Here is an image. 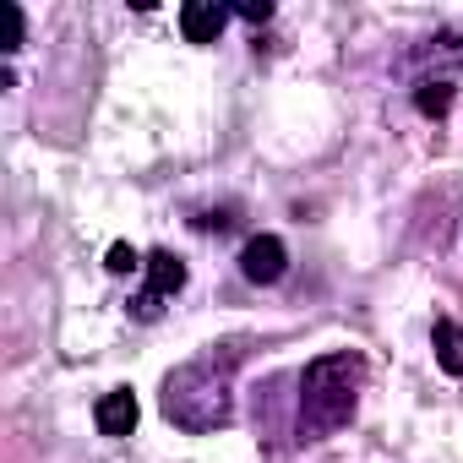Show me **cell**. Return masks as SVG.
I'll return each instance as SVG.
<instances>
[{
  "label": "cell",
  "mask_w": 463,
  "mask_h": 463,
  "mask_svg": "<svg viewBox=\"0 0 463 463\" xmlns=\"http://www.w3.org/2000/svg\"><path fill=\"white\" fill-rule=\"evenodd\" d=\"M246 23H273V0H241V6H235Z\"/></svg>",
  "instance_id": "7c38bea8"
},
{
  "label": "cell",
  "mask_w": 463,
  "mask_h": 463,
  "mask_svg": "<svg viewBox=\"0 0 463 463\" xmlns=\"http://www.w3.org/2000/svg\"><path fill=\"white\" fill-rule=\"evenodd\" d=\"M180 289H185V262H180L175 251H153V257H147V289L137 295L131 311H137L142 322H153V317L164 311V300L180 295Z\"/></svg>",
  "instance_id": "3957f363"
},
{
  "label": "cell",
  "mask_w": 463,
  "mask_h": 463,
  "mask_svg": "<svg viewBox=\"0 0 463 463\" xmlns=\"http://www.w3.org/2000/svg\"><path fill=\"white\" fill-rule=\"evenodd\" d=\"M289 273V246L279 241V235H251L246 246H241V279L246 284H279Z\"/></svg>",
  "instance_id": "277c9868"
},
{
  "label": "cell",
  "mask_w": 463,
  "mask_h": 463,
  "mask_svg": "<svg viewBox=\"0 0 463 463\" xmlns=\"http://www.w3.org/2000/svg\"><path fill=\"white\" fill-rule=\"evenodd\" d=\"M137 414H142V409H137V392H131V387H115V392H104V398H99V409H93L99 430H104V436H115V441L137 430Z\"/></svg>",
  "instance_id": "8992f818"
},
{
  "label": "cell",
  "mask_w": 463,
  "mask_h": 463,
  "mask_svg": "<svg viewBox=\"0 0 463 463\" xmlns=\"http://www.w3.org/2000/svg\"><path fill=\"white\" fill-rule=\"evenodd\" d=\"M104 268H109L115 279H126V273H137V268H147V262H142L126 241H115V246H109V257H104Z\"/></svg>",
  "instance_id": "30bf717a"
},
{
  "label": "cell",
  "mask_w": 463,
  "mask_h": 463,
  "mask_svg": "<svg viewBox=\"0 0 463 463\" xmlns=\"http://www.w3.org/2000/svg\"><path fill=\"white\" fill-rule=\"evenodd\" d=\"M430 349H436V365H441L447 376H463V327H458L452 317H436Z\"/></svg>",
  "instance_id": "ba28073f"
},
{
  "label": "cell",
  "mask_w": 463,
  "mask_h": 463,
  "mask_svg": "<svg viewBox=\"0 0 463 463\" xmlns=\"http://www.w3.org/2000/svg\"><path fill=\"white\" fill-rule=\"evenodd\" d=\"M360 387H365V360L354 349H333V354H317L300 376V414H295V441H327L338 436L349 420H354V403H360Z\"/></svg>",
  "instance_id": "7a4b0ae2"
},
{
  "label": "cell",
  "mask_w": 463,
  "mask_h": 463,
  "mask_svg": "<svg viewBox=\"0 0 463 463\" xmlns=\"http://www.w3.org/2000/svg\"><path fill=\"white\" fill-rule=\"evenodd\" d=\"M235 365H241L235 349H223V354L207 349V354L175 365L164 376V392H158L164 420L180 425V430H196V436L223 430L229 420H235Z\"/></svg>",
  "instance_id": "6da1fadb"
},
{
  "label": "cell",
  "mask_w": 463,
  "mask_h": 463,
  "mask_svg": "<svg viewBox=\"0 0 463 463\" xmlns=\"http://www.w3.org/2000/svg\"><path fill=\"white\" fill-rule=\"evenodd\" d=\"M409 66L414 71H458L463 66V33H436V39H425V44H414V55H409Z\"/></svg>",
  "instance_id": "52a82bcc"
},
{
  "label": "cell",
  "mask_w": 463,
  "mask_h": 463,
  "mask_svg": "<svg viewBox=\"0 0 463 463\" xmlns=\"http://www.w3.org/2000/svg\"><path fill=\"white\" fill-rule=\"evenodd\" d=\"M0 23H6V44H0V50L17 55L23 50V6H12V0H6V6H0Z\"/></svg>",
  "instance_id": "8fae6325"
},
{
  "label": "cell",
  "mask_w": 463,
  "mask_h": 463,
  "mask_svg": "<svg viewBox=\"0 0 463 463\" xmlns=\"http://www.w3.org/2000/svg\"><path fill=\"white\" fill-rule=\"evenodd\" d=\"M223 23H229V6H218V0H185V6H180L185 44H218Z\"/></svg>",
  "instance_id": "5b68a950"
},
{
  "label": "cell",
  "mask_w": 463,
  "mask_h": 463,
  "mask_svg": "<svg viewBox=\"0 0 463 463\" xmlns=\"http://www.w3.org/2000/svg\"><path fill=\"white\" fill-rule=\"evenodd\" d=\"M202 229H218V235H223V229H235V213H207V218H196Z\"/></svg>",
  "instance_id": "4fadbf2b"
},
{
  "label": "cell",
  "mask_w": 463,
  "mask_h": 463,
  "mask_svg": "<svg viewBox=\"0 0 463 463\" xmlns=\"http://www.w3.org/2000/svg\"><path fill=\"white\" fill-rule=\"evenodd\" d=\"M452 82L447 77H420V88H414V109L425 115V120H441L447 109H452Z\"/></svg>",
  "instance_id": "9c48e42d"
}]
</instances>
